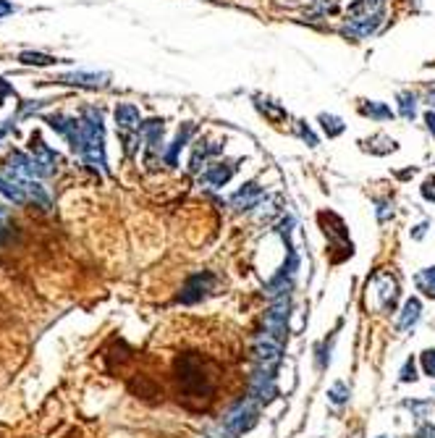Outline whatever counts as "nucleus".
Listing matches in <instances>:
<instances>
[{"instance_id": "obj_19", "label": "nucleus", "mask_w": 435, "mask_h": 438, "mask_svg": "<svg viewBox=\"0 0 435 438\" xmlns=\"http://www.w3.org/2000/svg\"><path fill=\"white\" fill-rule=\"evenodd\" d=\"M252 391H255V397H257L260 401H270V399L276 397V386H273V376H270V370L255 376V386H252Z\"/></svg>"}, {"instance_id": "obj_5", "label": "nucleus", "mask_w": 435, "mask_h": 438, "mask_svg": "<svg viewBox=\"0 0 435 438\" xmlns=\"http://www.w3.org/2000/svg\"><path fill=\"white\" fill-rule=\"evenodd\" d=\"M215 286V276L213 273H194L192 279L184 284V289H181V302L184 305H192V302H199L202 297H208V291H213Z\"/></svg>"}, {"instance_id": "obj_18", "label": "nucleus", "mask_w": 435, "mask_h": 438, "mask_svg": "<svg viewBox=\"0 0 435 438\" xmlns=\"http://www.w3.org/2000/svg\"><path fill=\"white\" fill-rule=\"evenodd\" d=\"M0 194L6 199H11V202H16V205H24V202H27V194H24V190L19 187V181L6 176V173H0Z\"/></svg>"}, {"instance_id": "obj_11", "label": "nucleus", "mask_w": 435, "mask_h": 438, "mask_svg": "<svg viewBox=\"0 0 435 438\" xmlns=\"http://www.w3.org/2000/svg\"><path fill=\"white\" fill-rule=\"evenodd\" d=\"M262 197H265V192H262V187L260 184H255V181H249V184H244L241 190L231 197V205L236 210H252L257 208L260 202H262Z\"/></svg>"}, {"instance_id": "obj_21", "label": "nucleus", "mask_w": 435, "mask_h": 438, "mask_svg": "<svg viewBox=\"0 0 435 438\" xmlns=\"http://www.w3.org/2000/svg\"><path fill=\"white\" fill-rule=\"evenodd\" d=\"M215 152H220V145H208V142H199L197 147H194V155H192V160H189V168L197 173V171L202 168V163H205L210 155H215Z\"/></svg>"}, {"instance_id": "obj_40", "label": "nucleus", "mask_w": 435, "mask_h": 438, "mask_svg": "<svg viewBox=\"0 0 435 438\" xmlns=\"http://www.w3.org/2000/svg\"><path fill=\"white\" fill-rule=\"evenodd\" d=\"M6 237H8V231H6V226H0V244L6 241Z\"/></svg>"}, {"instance_id": "obj_12", "label": "nucleus", "mask_w": 435, "mask_h": 438, "mask_svg": "<svg viewBox=\"0 0 435 438\" xmlns=\"http://www.w3.org/2000/svg\"><path fill=\"white\" fill-rule=\"evenodd\" d=\"M29 152L37 160H40V163L50 171V173H55V163L60 160V155L53 147H50L48 142L42 140L40 134H32V137H29Z\"/></svg>"}, {"instance_id": "obj_1", "label": "nucleus", "mask_w": 435, "mask_h": 438, "mask_svg": "<svg viewBox=\"0 0 435 438\" xmlns=\"http://www.w3.org/2000/svg\"><path fill=\"white\" fill-rule=\"evenodd\" d=\"M84 166L92 171L108 173V158H105V124L102 113L98 108L81 110V150H79Z\"/></svg>"}, {"instance_id": "obj_39", "label": "nucleus", "mask_w": 435, "mask_h": 438, "mask_svg": "<svg viewBox=\"0 0 435 438\" xmlns=\"http://www.w3.org/2000/svg\"><path fill=\"white\" fill-rule=\"evenodd\" d=\"M427 105H430V108H435V90L427 92Z\"/></svg>"}, {"instance_id": "obj_7", "label": "nucleus", "mask_w": 435, "mask_h": 438, "mask_svg": "<svg viewBox=\"0 0 435 438\" xmlns=\"http://www.w3.org/2000/svg\"><path fill=\"white\" fill-rule=\"evenodd\" d=\"M286 320H288V302L281 299L278 305H273V310L265 315V333L267 339H276L283 344V333H286Z\"/></svg>"}, {"instance_id": "obj_28", "label": "nucleus", "mask_w": 435, "mask_h": 438, "mask_svg": "<svg viewBox=\"0 0 435 438\" xmlns=\"http://www.w3.org/2000/svg\"><path fill=\"white\" fill-rule=\"evenodd\" d=\"M420 284L427 289V294H435V268H425L420 276Z\"/></svg>"}, {"instance_id": "obj_9", "label": "nucleus", "mask_w": 435, "mask_h": 438, "mask_svg": "<svg viewBox=\"0 0 435 438\" xmlns=\"http://www.w3.org/2000/svg\"><path fill=\"white\" fill-rule=\"evenodd\" d=\"M113 119H116V126H119V131L123 137L131 134V131H139V126H142V113H139V108L134 102H119Z\"/></svg>"}, {"instance_id": "obj_2", "label": "nucleus", "mask_w": 435, "mask_h": 438, "mask_svg": "<svg viewBox=\"0 0 435 438\" xmlns=\"http://www.w3.org/2000/svg\"><path fill=\"white\" fill-rule=\"evenodd\" d=\"M6 176H11V179H48V176H53L45 166H42L40 160L34 158L32 152H19V150H13V152H8V158H6Z\"/></svg>"}, {"instance_id": "obj_31", "label": "nucleus", "mask_w": 435, "mask_h": 438, "mask_svg": "<svg viewBox=\"0 0 435 438\" xmlns=\"http://www.w3.org/2000/svg\"><path fill=\"white\" fill-rule=\"evenodd\" d=\"M257 105H260V110H262V113H267V116H286V110L278 108V105H273L270 100H265V105H262V102L257 100Z\"/></svg>"}, {"instance_id": "obj_8", "label": "nucleus", "mask_w": 435, "mask_h": 438, "mask_svg": "<svg viewBox=\"0 0 435 438\" xmlns=\"http://www.w3.org/2000/svg\"><path fill=\"white\" fill-rule=\"evenodd\" d=\"M380 21H383V11H367L365 16H354V19L349 21L347 27H344V34H352L356 40H365V37H370L380 27Z\"/></svg>"}, {"instance_id": "obj_35", "label": "nucleus", "mask_w": 435, "mask_h": 438, "mask_svg": "<svg viewBox=\"0 0 435 438\" xmlns=\"http://www.w3.org/2000/svg\"><path fill=\"white\" fill-rule=\"evenodd\" d=\"M13 3H8V0H0V19H6V16H11L13 13Z\"/></svg>"}, {"instance_id": "obj_42", "label": "nucleus", "mask_w": 435, "mask_h": 438, "mask_svg": "<svg viewBox=\"0 0 435 438\" xmlns=\"http://www.w3.org/2000/svg\"><path fill=\"white\" fill-rule=\"evenodd\" d=\"M380 438H386V436H380Z\"/></svg>"}, {"instance_id": "obj_37", "label": "nucleus", "mask_w": 435, "mask_h": 438, "mask_svg": "<svg viewBox=\"0 0 435 438\" xmlns=\"http://www.w3.org/2000/svg\"><path fill=\"white\" fill-rule=\"evenodd\" d=\"M417 438H435V428L433 425H427V428H422L420 433H417Z\"/></svg>"}, {"instance_id": "obj_16", "label": "nucleus", "mask_w": 435, "mask_h": 438, "mask_svg": "<svg viewBox=\"0 0 435 438\" xmlns=\"http://www.w3.org/2000/svg\"><path fill=\"white\" fill-rule=\"evenodd\" d=\"M142 137L147 142L149 150H158L163 145V134H166V126H163V119H149V121H142Z\"/></svg>"}, {"instance_id": "obj_29", "label": "nucleus", "mask_w": 435, "mask_h": 438, "mask_svg": "<svg viewBox=\"0 0 435 438\" xmlns=\"http://www.w3.org/2000/svg\"><path fill=\"white\" fill-rule=\"evenodd\" d=\"M422 368H425V373L430 378H435V349L422 352Z\"/></svg>"}, {"instance_id": "obj_15", "label": "nucleus", "mask_w": 435, "mask_h": 438, "mask_svg": "<svg viewBox=\"0 0 435 438\" xmlns=\"http://www.w3.org/2000/svg\"><path fill=\"white\" fill-rule=\"evenodd\" d=\"M234 171H236V166L234 163H215V166H210L208 171H205V184H210V187H226L228 181H231V176H234Z\"/></svg>"}, {"instance_id": "obj_33", "label": "nucleus", "mask_w": 435, "mask_h": 438, "mask_svg": "<svg viewBox=\"0 0 435 438\" xmlns=\"http://www.w3.org/2000/svg\"><path fill=\"white\" fill-rule=\"evenodd\" d=\"M401 380H404V383H409V380H417V370H415V362H412V359H406L404 370H401Z\"/></svg>"}, {"instance_id": "obj_34", "label": "nucleus", "mask_w": 435, "mask_h": 438, "mask_svg": "<svg viewBox=\"0 0 435 438\" xmlns=\"http://www.w3.org/2000/svg\"><path fill=\"white\" fill-rule=\"evenodd\" d=\"M422 197L430 199V202H435V176H433V179H427L425 184H422Z\"/></svg>"}, {"instance_id": "obj_22", "label": "nucleus", "mask_w": 435, "mask_h": 438, "mask_svg": "<svg viewBox=\"0 0 435 438\" xmlns=\"http://www.w3.org/2000/svg\"><path fill=\"white\" fill-rule=\"evenodd\" d=\"M320 126H323V131H326L328 137L333 140V137H341L344 131H347V124L338 119V116H333V113H320Z\"/></svg>"}, {"instance_id": "obj_36", "label": "nucleus", "mask_w": 435, "mask_h": 438, "mask_svg": "<svg viewBox=\"0 0 435 438\" xmlns=\"http://www.w3.org/2000/svg\"><path fill=\"white\" fill-rule=\"evenodd\" d=\"M425 124H427V129H430V134L435 137V113H433V110H430V113L425 116Z\"/></svg>"}, {"instance_id": "obj_30", "label": "nucleus", "mask_w": 435, "mask_h": 438, "mask_svg": "<svg viewBox=\"0 0 435 438\" xmlns=\"http://www.w3.org/2000/svg\"><path fill=\"white\" fill-rule=\"evenodd\" d=\"M299 137H302V140H304V142H309V147H315V145H317V137H315V134H312V129L307 126L304 121L299 124Z\"/></svg>"}, {"instance_id": "obj_20", "label": "nucleus", "mask_w": 435, "mask_h": 438, "mask_svg": "<svg viewBox=\"0 0 435 438\" xmlns=\"http://www.w3.org/2000/svg\"><path fill=\"white\" fill-rule=\"evenodd\" d=\"M420 312H422V305H420V299L412 297L404 302V310H401V318H399V326L401 328H412L417 320H420Z\"/></svg>"}, {"instance_id": "obj_4", "label": "nucleus", "mask_w": 435, "mask_h": 438, "mask_svg": "<svg viewBox=\"0 0 435 438\" xmlns=\"http://www.w3.org/2000/svg\"><path fill=\"white\" fill-rule=\"evenodd\" d=\"M255 423H257V404H255L252 399H247V401H239L236 407L228 412L223 425H226V430H231V433H244V430H249Z\"/></svg>"}, {"instance_id": "obj_23", "label": "nucleus", "mask_w": 435, "mask_h": 438, "mask_svg": "<svg viewBox=\"0 0 435 438\" xmlns=\"http://www.w3.org/2000/svg\"><path fill=\"white\" fill-rule=\"evenodd\" d=\"M19 60L24 66H55L58 58H53V55H45V53H34V50H24L19 53Z\"/></svg>"}, {"instance_id": "obj_38", "label": "nucleus", "mask_w": 435, "mask_h": 438, "mask_svg": "<svg viewBox=\"0 0 435 438\" xmlns=\"http://www.w3.org/2000/svg\"><path fill=\"white\" fill-rule=\"evenodd\" d=\"M13 124H16V119L6 121V126H0V140H3V137H6V134H8V129H11V126H13Z\"/></svg>"}, {"instance_id": "obj_6", "label": "nucleus", "mask_w": 435, "mask_h": 438, "mask_svg": "<svg viewBox=\"0 0 435 438\" xmlns=\"http://www.w3.org/2000/svg\"><path fill=\"white\" fill-rule=\"evenodd\" d=\"M108 74H95V71H69V74H58L55 84H69V87H87V90H98L108 84Z\"/></svg>"}, {"instance_id": "obj_13", "label": "nucleus", "mask_w": 435, "mask_h": 438, "mask_svg": "<svg viewBox=\"0 0 435 438\" xmlns=\"http://www.w3.org/2000/svg\"><path fill=\"white\" fill-rule=\"evenodd\" d=\"M194 131H197V126H194L192 121H184V124L178 126L176 137H173V142H170L168 152H166V160H168V166H176V163H178V152H181V150L187 147L189 140H192V134H194Z\"/></svg>"}, {"instance_id": "obj_25", "label": "nucleus", "mask_w": 435, "mask_h": 438, "mask_svg": "<svg viewBox=\"0 0 435 438\" xmlns=\"http://www.w3.org/2000/svg\"><path fill=\"white\" fill-rule=\"evenodd\" d=\"M396 297H399V286H396L394 279H380V299H383V305H394Z\"/></svg>"}, {"instance_id": "obj_27", "label": "nucleus", "mask_w": 435, "mask_h": 438, "mask_svg": "<svg viewBox=\"0 0 435 438\" xmlns=\"http://www.w3.org/2000/svg\"><path fill=\"white\" fill-rule=\"evenodd\" d=\"M328 397H330V401H333V404H344V401L349 399V389L344 386V383H336L333 389L328 391Z\"/></svg>"}, {"instance_id": "obj_24", "label": "nucleus", "mask_w": 435, "mask_h": 438, "mask_svg": "<svg viewBox=\"0 0 435 438\" xmlns=\"http://www.w3.org/2000/svg\"><path fill=\"white\" fill-rule=\"evenodd\" d=\"M399 113H401V119L415 121V116H417V98L412 95V92H399Z\"/></svg>"}, {"instance_id": "obj_17", "label": "nucleus", "mask_w": 435, "mask_h": 438, "mask_svg": "<svg viewBox=\"0 0 435 438\" xmlns=\"http://www.w3.org/2000/svg\"><path fill=\"white\" fill-rule=\"evenodd\" d=\"M359 113H362V116H367V119H373V121L394 119V110L388 108L386 102H377V100H365V102L359 105Z\"/></svg>"}, {"instance_id": "obj_32", "label": "nucleus", "mask_w": 435, "mask_h": 438, "mask_svg": "<svg viewBox=\"0 0 435 438\" xmlns=\"http://www.w3.org/2000/svg\"><path fill=\"white\" fill-rule=\"evenodd\" d=\"M16 92H13V87H11V81H6L3 77H0V108H3V102L8 98H13Z\"/></svg>"}, {"instance_id": "obj_41", "label": "nucleus", "mask_w": 435, "mask_h": 438, "mask_svg": "<svg viewBox=\"0 0 435 438\" xmlns=\"http://www.w3.org/2000/svg\"><path fill=\"white\" fill-rule=\"evenodd\" d=\"M3 215H6V210H3V208H0V218H3Z\"/></svg>"}, {"instance_id": "obj_10", "label": "nucleus", "mask_w": 435, "mask_h": 438, "mask_svg": "<svg viewBox=\"0 0 435 438\" xmlns=\"http://www.w3.org/2000/svg\"><path fill=\"white\" fill-rule=\"evenodd\" d=\"M281 347H283L281 341L262 336V339L255 344V357H257V362L265 370H273L278 362H281Z\"/></svg>"}, {"instance_id": "obj_26", "label": "nucleus", "mask_w": 435, "mask_h": 438, "mask_svg": "<svg viewBox=\"0 0 435 438\" xmlns=\"http://www.w3.org/2000/svg\"><path fill=\"white\" fill-rule=\"evenodd\" d=\"M45 105H48V100H27V102H21L19 105V119L29 116V113H37V110L45 108Z\"/></svg>"}, {"instance_id": "obj_3", "label": "nucleus", "mask_w": 435, "mask_h": 438, "mask_svg": "<svg viewBox=\"0 0 435 438\" xmlns=\"http://www.w3.org/2000/svg\"><path fill=\"white\" fill-rule=\"evenodd\" d=\"M48 126L53 131H58L63 140L69 142V147L74 152L81 150V119L76 116H66V113H55V116H48Z\"/></svg>"}, {"instance_id": "obj_14", "label": "nucleus", "mask_w": 435, "mask_h": 438, "mask_svg": "<svg viewBox=\"0 0 435 438\" xmlns=\"http://www.w3.org/2000/svg\"><path fill=\"white\" fill-rule=\"evenodd\" d=\"M19 181V187L24 190V194H27V199H32L34 205H40L42 210H50V205H53V199H50V194L45 192V187H42L37 179H16Z\"/></svg>"}]
</instances>
